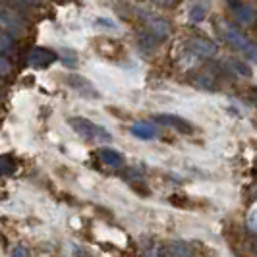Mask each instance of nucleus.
<instances>
[{
	"label": "nucleus",
	"mask_w": 257,
	"mask_h": 257,
	"mask_svg": "<svg viewBox=\"0 0 257 257\" xmlns=\"http://www.w3.org/2000/svg\"><path fill=\"white\" fill-rule=\"evenodd\" d=\"M68 124H70V128L74 130L76 134H79V136L85 138V140L99 142V143L112 142V136H110L108 130L103 128V126H99V124H95V122H91V120H87V118L74 116V118L68 120Z\"/></svg>",
	"instance_id": "1"
},
{
	"label": "nucleus",
	"mask_w": 257,
	"mask_h": 257,
	"mask_svg": "<svg viewBox=\"0 0 257 257\" xmlns=\"http://www.w3.org/2000/svg\"><path fill=\"white\" fill-rule=\"evenodd\" d=\"M224 39H226V43L232 45L234 49L244 52L249 60H255V45L245 37L242 31H238L236 27H232V26H226L224 27Z\"/></svg>",
	"instance_id": "2"
},
{
	"label": "nucleus",
	"mask_w": 257,
	"mask_h": 257,
	"mask_svg": "<svg viewBox=\"0 0 257 257\" xmlns=\"http://www.w3.org/2000/svg\"><path fill=\"white\" fill-rule=\"evenodd\" d=\"M2 27L14 35H20L24 31V18L18 14L14 6H8L6 2H0V29Z\"/></svg>",
	"instance_id": "3"
},
{
	"label": "nucleus",
	"mask_w": 257,
	"mask_h": 257,
	"mask_svg": "<svg viewBox=\"0 0 257 257\" xmlns=\"http://www.w3.org/2000/svg\"><path fill=\"white\" fill-rule=\"evenodd\" d=\"M143 24L147 27L149 35L157 41H163L170 33V24L167 18L159 16V14H143Z\"/></svg>",
	"instance_id": "4"
},
{
	"label": "nucleus",
	"mask_w": 257,
	"mask_h": 257,
	"mask_svg": "<svg viewBox=\"0 0 257 257\" xmlns=\"http://www.w3.org/2000/svg\"><path fill=\"white\" fill-rule=\"evenodd\" d=\"M188 49L195 58H213L219 52V45L207 37H192L188 41Z\"/></svg>",
	"instance_id": "5"
},
{
	"label": "nucleus",
	"mask_w": 257,
	"mask_h": 257,
	"mask_svg": "<svg viewBox=\"0 0 257 257\" xmlns=\"http://www.w3.org/2000/svg\"><path fill=\"white\" fill-rule=\"evenodd\" d=\"M54 62H56V52H52L51 49H43V47H35L27 56V66L35 70H45Z\"/></svg>",
	"instance_id": "6"
},
{
	"label": "nucleus",
	"mask_w": 257,
	"mask_h": 257,
	"mask_svg": "<svg viewBox=\"0 0 257 257\" xmlns=\"http://www.w3.org/2000/svg\"><path fill=\"white\" fill-rule=\"evenodd\" d=\"M155 122L176 130V132H182V134H192L193 132L192 124L188 120H184L182 116H176V114H157L155 116Z\"/></svg>",
	"instance_id": "7"
},
{
	"label": "nucleus",
	"mask_w": 257,
	"mask_h": 257,
	"mask_svg": "<svg viewBox=\"0 0 257 257\" xmlns=\"http://www.w3.org/2000/svg\"><path fill=\"white\" fill-rule=\"evenodd\" d=\"M68 81H70V85L76 91H79L81 95H85V97H99V93L91 85L89 79H85V77H81V76H70Z\"/></svg>",
	"instance_id": "8"
},
{
	"label": "nucleus",
	"mask_w": 257,
	"mask_h": 257,
	"mask_svg": "<svg viewBox=\"0 0 257 257\" xmlns=\"http://www.w3.org/2000/svg\"><path fill=\"white\" fill-rule=\"evenodd\" d=\"M232 14L244 26H251L255 22V10L251 6H247V4H236V6H232Z\"/></svg>",
	"instance_id": "9"
},
{
	"label": "nucleus",
	"mask_w": 257,
	"mask_h": 257,
	"mask_svg": "<svg viewBox=\"0 0 257 257\" xmlns=\"http://www.w3.org/2000/svg\"><path fill=\"white\" fill-rule=\"evenodd\" d=\"M99 157L103 159L104 165H108V167H114V168L124 167V163H126L124 155L118 153V151H114V149H110V147H103V149L99 151Z\"/></svg>",
	"instance_id": "10"
},
{
	"label": "nucleus",
	"mask_w": 257,
	"mask_h": 257,
	"mask_svg": "<svg viewBox=\"0 0 257 257\" xmlns=\"http://www.w3.org/2000/svg\"><path fill=\"white\" fill-rule=\"evenodd\" d=\"M132 134L136 138H140V140H153L155 136H157V130L151 124H147V122H136L132 126Z\"/></svg>",
	"instance_id": "11"
},
{
	"label": "nucleus",
	"mask_w": 257,
	"mask_h": 257,
	"mask_svg": "<svg viewBox=\"0 0 257 257\" xmlns=\"http://www.w3.org/2000/svg\"><path fill=\"white\" fill-rule=\"evenodd\" d=\"M170 257H192V249L184 242H176L170 245Z\"/></svg>",
	"instance_id": "12"
},
{
	"label": "nucleus",
	"mask_w": 257,
	"mask_h": 257,
	"mask_svg": "<svg viewBox=\"0 0 257 257\" xmlns=\"http://www.w3.org/2000/svg\"><path fill=\"white\" fill-rule=\"evenodd\" d=\"M56 58H62V62H64L66 66H70V68L77 64V54H76V51H72V49H60L58 54H56Z\"/></svg>",
	"instance_id": "13"
},
{
	"label": "nucleus",
	"mask_w": 257,
	"mask_h": 257,
	"mask_svg": "<svg viewBox=\"0 0 257 257\" xmlns=\"http://www.w3.org/2000/svg\"><path fill=\"white\" fill-rule=\"evenodd\" d=\"M207 16V8L203 4H195L192 10H190V22L192 24H201Z\"/></svg>",
	"instance_id": "14"
},
{
	"label": "nucleus",
	"mask_w": 257,
	"mask_h": 257,
	"mask_svg": "<svg viewBox=\"0 0 257 257\" xmlns=\"http://www.w3.org/2000/svg\"><path fill=\"white\" fill-rule=\"evenodd\" d=\"M16 165H14V161L8 157V155H4V157H0V176H6V174H12Z\"/></svg>",
	"instance_id": "15"
},
{
	"label": "nucleus",
	"mask_w": 257,
	"mask_h": 257,
	"mask_svg": "<svg viewBox=\"0 0 257 257\" xmlns=\"http://www.w3.org/2000/svg\"><path fill=\"white\" fill-rule=\"evenodd\" d=\"M10 45H12V39L8 37V33L4 29H0V51L10 49Z\"/></svg>",
	"instance_id": "16"
},
{
	"label": "nucleus",
	"mask_w": 257,
	"mask_h": 257,
	"mask_svg": "<svg viewBox=\"0 0 257 257\" xmlns=\"http://www.w3.org/2000/svg\"><path fill=\"white\" fill-rule=\"evenodd\" d=\"M10 72H12V64H10L4 56H0V77L8 76Z\"/></svg>",
	"instance_id": "17"
},
{
	"label": "nucleus",
	"mask_w": 257,
	"mask_h": 257,
	"mask_svg": "<svg viewBox=\"0 0 257 257\" xmlns=\"http://www.w3.org/2000/svg\"><path fill=\"white\" fill-rule=\"evenodd\" d=\"M12 257H29V253H27L26 247H16L12 251Z\"/></svg>",
	"instance_id": "18"
},
{
	"label": "nucleus",
	"mask_w": 257,
	"mask_h": 257,
	"mask_svg": "<svg viewBox=\"0 0 257 257\" xmlns=\"http://www.w3.org/2000/svg\"><path fill=\"white\" fill-rule=\"evenodd\" d=\"M155 2H159V4H163V6H172V4H176L178 0H155Z\"/></svg>",
	"instance_id": "19"
},
{
	"label": "nucleus",
	"mask_w": 257,
	"mask_h": 257,
	"mask_svg": "<svg viewBox=\"0 0 257 257\" xmlns=\"http://www.w3.org/2000/svg\"><path fill=\"white\" fill-rule=\"evenodd\" d=\"M18 2H22V4H37L39 0H18Z\"/></svg>",
	"instance_id": "20"
}]
</instances>
